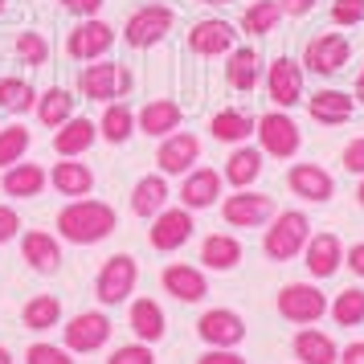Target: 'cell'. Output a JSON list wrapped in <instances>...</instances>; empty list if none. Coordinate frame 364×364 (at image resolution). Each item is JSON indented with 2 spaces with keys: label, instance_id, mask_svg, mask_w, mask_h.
I'll return each mask as SVG.
<instances>
[{
  "label": "cell",
  "instance_id": "45",
  "mask_svg": "<svg viewBox=\"0 0 364 364\" xmlns=\"http://www.w3.org/2000/svg\"><path fill=\"white\" fill-rule=\"evenodd\" d=\"M340 164H344L352 176H364V135H356V139H348V144H344Z\"/></svg>",
  "mask_w": 364,
  "mask_h": 364
},
{
  "label": "cell",
  "instance_id": "6",
  "mask_svg": "<svg viewBox=\"0 0 364 364\" xmlns=\"http://www.w3.org/2000/svg\"><path fill=\"white\" fill-rule=\"evenodd\" d=\"M172 25H176V13L168 9V4H144V9H135L127 25H123V41L132 46V50H151V46H160L168 33H172Z\"/></svg>",
  "mask_w": 364,
  "mask_h": 364
},
{
  "label": "cell",
  "instance_id": "9",
  "mask_svg": "<svg viewBox=\"0 0 364 364\" xmlns=\"http://www.w3.org/2000/svg\"><path fill=\"white\" fill-rule=\"evenodd\" d=\"M111 46H115V29H111L107 21H99V17H86V21H78V25L70 29L66 58H74V62H99V58H107Z\"/></svg>",
  "mask_w": 364,
  "mask_h": 364
},
{
  "label": "cell",
  "instance_id": "39",
  "mask_svg": "<svg viewBox=\"0 0 364 364\" xmlns=\"http://www.w3.org/2000/svg\"><path fill=\"white\" fill-rule=\"evenodd\" d=\"M33 144V132L25 127V123H9V127H0V172L4 168H13L25 160V151Z\"/></svg>",
  "mask_w": 364,
  "mask_h": 364
},
{
  "label": "cell",
  "instance_id": "47",
  "mask_svg": "<svg viewBox=\"0 0 364 364\" xmlns=\"http://www.w3.org/2000/svg\"><path fill=\"white\" fill-rule=\"evenodd\" d=\"M197 364H246V356L237 348H209L197 356Z\"/></svg>",
  "mask_w": 364,
  "mask_h": 364
},
{
  "label": "cell",
  "instance_id": "36",
  "mask_svg": "<svg viewBox=\"0 0 364 364\" xmlns=\"http://www.w3.org/2000/svg\"><path fill=\"white\" fill-rule=\"evenodd\" d=\"M99 132L107 144H127L135 132V111L127 107V102H107V111H102V123Z\"/></svg>",
  "mask_w": 364,
  "mask_h": 364
},
{
  "label": "cell",
  "instance_id": "42",
  "mask_svg": "<svg viewBox=\"0 0 364 364\" xmlns=\"http://www.w3.org/2000/svg\"><path fill=\"white\" fill-rule=\"evenodd\" d=\"M25 364H74V352L62 344H29V352H25Z\"/></svg>",
  "mask_w": 364,
  "mask_h": 364
},
{
  "label": "cell",
  "instance_id": "55",
  "mask_svg": "<svg viewBox=\"0 0 364 364\" xmlns=\"http://www.w3.org/2000/svg\"><path fill=\"white\" fill-rule=\"evenodd\" d=\"M200 4H233V0H200Z\"/></svg>",
  "mask_w": 364,
  "mask_h": 364
},
{
  "label": "cell",
  "instance_id": "40",
  "mask_svg": "<svg viewBox=\"0 0 364 364\" xmlns=\"http://www.w3.org/2000/svg\"><path fill=\"white\" fill-rule=\"evenodd\" d=\"M328 311H331V319H336L340 328H360V323H364V291H360V287L340 291Z\"/></svg>",
  "mask_w": 364,
  "mask_h": 364
},
{
  "label": "cell",
  "instance_id": "52",
  "mask_svg": "<svg viewBox=\"0 0 364 364\" xmlns=\"http://www.w3.org/2000/svg\"><path fill=\"white\" fill-rule=\"evenodd\" d=\"M356 102H364V70L356 74Z\"/></svg>",
  "mask_w": 364,
  "mask_h": 364
},
{
  "label": "cell",
  "instance_id": "46",
  "mask_svg": "<svg viewBox=\"0 0 364 364\" xmlns=\"http://www.w3.org/2000/svg\"><path fill=\"white\" fill-rule=\"evenodd\" d=\"M13 237H21V213L13 205H0V246L13 242Z\"/></svg>",
  "mask_w": 364,
  "mask_h": 364
},
{
  "label": "cell",
  "instance_id": "37",
  "mask_svg": "<svg viewBox=\"0 0 364 364\" xmlns=\"http://www.w3.org/2000/svg\"><path fill=\"white\" fill-rule=\"evenodd\" d=\"M282 21V4L279 0H254L246 13H242V29H246L250 37H266L274 33Z\"/></svg>",
  "mask_w": 364,
  "mask_h": 364
},
{
  "label": "cell",
  "instance_id": "13",
  "mask_svg": "<svg viewBox=\"0 0 364 364\" xmlns=\"http://www.w3.org/2000/svg\"><path fill=\"white\" fill-rule=\"evenodd\" d=\"M266 95L279 102V111H291L303 102V66L295 58H274L266 66Z\"/></svg>",
  "mask_w": 364,
  "mask_h": 364
},
{
  "label": "cell",
  "instance_id": "28",
  "mask_svg": "<svg viewBox=\"0 0 364 364\" xmlns=\"http://www.w3.org/2000/svg\"><path fill=\"white\" fill-rule=\"evenodd\" d=\"M291 348H295L299 364H336L340 360V344L319 328H303L295 340H291Z\"/></svg>",
  "mask_w": 364,
  "mask_h": 364
},
{
  "label": "cell",
  "instance_id": "26",
  "mask_svg": "<svg viewBox=\"0 0 364 364\" xmlns=\"http://www.w3.org/2000/svg\"><path fill=\"white\" fill-rule=\"evenodd\" d=\"M50 184L62 197L82 200V197H90V188H95V172H90V164H82V160H62V164H53Z\"/></svg>",
  "mask_w": 364,
  "mask_h": 364
},
{
  "label": "cell",
  "instance_id": "35",
  "mask_svg": "<svg viewBox=\"0 0 364 364\" xmlns=\"http://www.w3.org/2000/svg\"><path fill=\"white\" fill-rule=\"evenodd\" d=\"M225 82L233 90H254L258 86V53L250 50V46H233L230 50V62H225Z\"/></svg>",
  "mask_w": 364,
  "mask_h": 364
},
{
  "label": "cell",
  "instance_id": "49",
  "mask_svg": "<svg viewBox=\"0 0 364 364\" xmlns=\"http://www.w3.org/2000/svg\"><path fill=\"white\" fill-rule=\"evenodd\" d=\"M344 266L356 274V279H364V242H356V246L344 250Z\"/></svg>",
  "mask_w": 364,
  "mask_h": 364
},
{
  "label": "cell",
  "instance_id": "17",
  "mask_svg": "<svg viewBox=\"0 0 364 364\" xmlns=\"http://www.w3.org/2000/svg\"><path fill=\"white\" fill-rule=\"evenodd\" d=\"M303 266L311 279H331L344 266V242L336 233H311L303 246Z\"/></svg>",
  "mask_w": 364,
  "mask_h": 364
},
{
  "label": "cell",
  "instance_id": "53",
  "mask_svg": "<svg viewBox=\"0 0 364 364\" xmlns=\"http://www.w3.org/2000/svg\"><path fill=\"white\" fill-rule=\"evenodd\" d=\"M0 364H13V356H9V348L0 344Z\"/></svg>",
  "mask_w": 364,
  "mask_h": 364
},
{
  "label": "cell",
  "instance_id": "2",
  "mask_svg": "<svg viewBox=\"0 0 364 364\" xmlns=\"http://www.w3.org/2000/svg\"><path fill=\"white\" fill-rule=\"evenodd\" d=\"M307 237H311V221H307V213H299V209L274 213V221L266 225L262 254L270 258V262H291V258L303 254Z\"/></svg>",
  "mask_w": 364,
  "mask_h": 364
},
{
  "label": "cell",
  "instance_id": "56",
  "mask_svg": "<svg viewBox=\"0 0 364 364\" xmlns=\"http://www.w3.org/2000/svg\"><path fill=\"white\" fill-rule=\"evenodd\" d=\"M4 9H9V0H0V13H4Z\"/></svg>",
  "mask_w": 364,
  "mask_h": 364
},
{
  "label": "cell",
  "instance_id": "7",
  "mask_svg": "<svg viewBox=\"0 0 364 364\" xmlns=\"http://www.w3.org/2000/svg\"><path fill=\"white\" fill-rule=\"evenodd\" d=\"M254 135H258V148L262 156H274V160H291L299 148H303V132L299 123L287 111H270L254 123Z\"/></svg>",
  "mask_w": 364,
  "mask_h": 364
},
{
  "label": "cell",
  "instance_id": "23",
  "mask_svg": "<svg viewBox=\"0 0 364 364\" xmlns=\"http://www.w3.org/2000/svg\"><path fill=\"white\" fill-rule=\"evenodd\" d=\"M287 184H291V193L303 200H331V193H336V181H331L328 168L319 164H291V172H287Z\"/></svg>",
  "mask_w": 364,
  "mask_h": 364
},
{
  "label": "cell",
  "instance_id": "12",
  "mask_svg": "<svg viewBox=\"0 0 364 364\" xmlns=\"http://www.w3.org/2000/svg\"><path fill=\"white\" fill-rule=\"evenodd\" d=\"M111 331L115 328H111V319L102 311H78L66 328H62V340H66L62 348L78 352V356H82V352H99V348L111 340Z\"/></svg>",
  "mask_w": 364,
  "mask_h": 364
},
{
  "label": "cell",
  "instance_id": "38",
  "mask_svg": "<svg viewBox=\"0 0 364 364\" xmlns=\"http://www.w3.org/2000/svg\"><path fill=\"white\" fill-rule=\"evenodd\" d=\"M0 107L9 115H29L37 111V90L25 78H0Z\"/></svg>",
  "mask_w": 364,
  "mask_h": 364
},
{
  "label": "cell",
  "instance_id": "24",
  "mask_svg": "<svg viewBox=\"0 0 364 364\" xmlns=\"http://www.w3.org/2000/svg\"><path fill=\"white\" fill-rule=\"evenodd\" d=\"M135 123H139V132L144 135L164 139V135L181 132L184 111H181V102H172V99H151V102H144V111L135 115Z\"/></svg>",
  "mask_w": 364,
  "mask_h": 364
},
{
  "label": "cell",
  "instance_id": "3",
  "mask_svg": "<svg viewBox=\"0 0 364 364\" xmlns=\"http://www.w3.org/2000/svg\"><path fill=\"white\" fill-rule=\"evenodd\" d=\"M78 86H82L86 99L95 102H119L132 95L135 86V74L127 66H119V62H107V58H99V62H90V66H82V78H78Z\"/></svg>",
  "mask_w": 364,
  "mask_h": 364
},
{
  "label": "cell",
  "instance_id": "34",
  "mask_svg": "<svg viewBox=\"0 0 364 364\" xmlns=\"http://www.w3.org/2000/svg\"><path fill=\"white\" fill-rule=\"evenodd\" d=\"M209 135H213L217 144H246L250 135H254V119L246 115V111H217L213 119H209Z\"/></svg>",
  "mask_w": 364,
  "mask_h": 364
},
{
  "label": "cell",
  "instance_id": "21",
  "mask_svg": "<svg viewBox=\"0 0 364 364\" xmlns=\"http://www.w3.org/2000/svg\"><path fill=\"white\" fill-rule=\"evenodd\" d=\"M307 102V115L315 119V123H328V127H340V123H348V119L356 115V99L352 95H344V90H331V86H323V90H315Z\"/></svg>",
  "mask_w": 364,
  "mask_h": 364
},
{
  "label": "cell",
  "instance_id": "14",
  "mask_svg": "<svg viewBox=\"0 0 364 364\" xmlns=\"http://www.w3.org/2000/svg\"><path fill=\"white\" fill-rule=\"evenodd\" d=\"M193 213L188 209H160V213L151 217V230H148V242L151 250H160V254H172V250H181L188 237H193Z\"/></svg>",
  "mask_w": 364,
  "mask_h": 364
},
{
  "label": "cell",
  "instance_id": "27",
  "mask_svg": "<svg viewBox=\"0 0 364 364\" xmlns=\"http://www.w3.org/2000/svg\"><path fill=\"white\" fill-rule=\"evenodd\" d=\"M127 319H132V331H135L139 344H156V340H164L168 319H164V307H160L156 299H135L132 311H127Z\"/></svg>",
  "mask_w": 364,
  "mask_h": 364
},
{
  "label": "cell",
  "instance_id": "30",
  "mask_svg": "<svg viewBox=\"0 0 364 364\" xmlns=\"http://www.w3.org/2000/svg\"><path fill=\"white\" fill-rule=\"evenodd\" d=\"M262 148H237L230 151V160H225V172H221V181H230L233 188H250V184L262 176Z\"/></svg>",
  "mask_w": 364,
  "mask_h": 364
},
{
  "label": "cell",
  "instance_id": "31",
  "mask_svg": "<svg viewBox=\"0 0 364 364\" xmlns=\"http://www.w3.org/2000/svg\"><path fill=\"white\" fill-rule=\"evenodd\" d=\"M242 242L233 237V233H209L205 242H200V262L209 266V270H233V266L242 262Z\"/></svg>",
  "mask_w": 364,
  "mask_h": 364
},
{
  "label": "cell",
  "instance_id": "51",
  "mask_svg": "<svg viewBox=\"0 0 364 364\" xmlns=\"http://www.w3.org/2000/svg\"><path fill=\"white\" fill-rule=\"evenodd\" d=\"M336 364H364V340L340 348V360H336Z\"/></svg>",
  "mask_w": 364,
  "mask_h": 364
},
{
  "label": "cell",
  "instance_id": "20",
  "mask_svg": "<svg viewBox=\"0 0 364 364\" xmlns=\"http://www.w3.org/2000/svg\"><path fill=\"white\" fill-rule=\"evenodd\" d=\"M233 25L230 21H197L193 29H188V50L200 53V58H221V53H230L233 50Z\"/></svg>",
  "mask_w": 364,
  "mask_h": 364
},
{
  "label": "cell",
  "instance_id": "8",
  "mask_svg": "<svg viewBox=\"0 0 364 364\" xmlns=\"http://www.w3.org/2000/svg\"><path fill=\"white\" fill-rule=\"evenodd\" d=\"M135 282H139V262L132 254H111L102 262L99 279H95V295H99L102 307H119L135 291Z\"/></svg>",
  "mask_w": 364,
  "mask_h": 364
},
{
  "label": "cell",
  "instance_id": "43",
  "mask_svg": "<svg viewBox=\"0 0 364 364\" xmlns=\"http://www.w3.org/2000/svg\"><path fill=\"white\" fill-rule=\"evenodd\" d=\"M364 21V0H331V25L348 29V25H360Z\"/></svg>",
  "mask_w": 364,
  "mask_h": 364
},
{
  "label": "cell",
  "instance_id": "5",
  "mask_svg": "<svg viewBox=\"0 0 364 364\" xmlns=\"http://www.w3.org/2000/svg\"><path fill=\"white\" fill-rule=\"evenodd\" d=\"M274 213H279L274 197L254 193V188H237L233 197L221 200V217H225V225H233V230H262V225L274 221Z\"/></svg>",
  "mask_w": 364,
  "mask_h": 364
},
{
  "label": "cell",
  "instance_id": "19",
  "mask_svg": "<svg viewBox=\"0 0 364 364\" xmlns=\"http://www.w3.org/2000/svg\"><path fill=\"white\" fill-rule=\"evenodd\" d=\"M95 139H99V123L86 119V115H74V119H66V123L58 127L53 151H58L62 160H78V156H86V151L95 148Z\"/></svg>",
  "mask_w": 364,
  "mask_h": 364
},
{
  "label": "cell",
  "instance_id": "4",
  "mask_svg": "<svg viewBox=\"0 0 364 364\" xmlns=\"http://www.w3.org/2000/svg\"><path fill=\"white\" fill-rule=\"evenodd\" d=\"M274 307H279V315L287 319V323L311 328V323H319V319L328 315L331 303L315 282H287V287L279 291V299H274Z\"/></svg>",
  "mask_w": 364,
  "mask_h": 364
},
{
  "label": "cell",
  "instance_id": "22",
  "mask_svg": "<svg viewBox=\"0 0 364 364\" xmlns=\"http://www.w3.org/2000/svg\"><path fill=\"white\" fill-rule=\"evenodd\" d=\"M160 282H164L168 295L181 299V303H200V299L209 295V279L200 274L197 266H188V262H172V266H164Z\"/></svg>",
  "mask_w": 364,
  "mask_h": 364
},
{
  "label": "cell",
  "instance_id": "11",
  "mask_svg": "<svg viewBox=\"0 0 364 364\" xmlns=\"http://www.w3.org/2000/svg\"><path fill=\"white\" fill-rule=\"evenodd\" d=\"M200 164V139L193 132H172L156 148V168L160 176H184Z\"/></svg>",
  "mask_w": 364,
  "mask_h": 364
},
{
  "label": "cell",
  "instance_id": "18",
  "mask_svg": "<svg viewBox=\"0 0 364 364\" xmlns=\"http://www.w3.org/2000/svg\"><path fill=\"white\" fill-rule=\"evenodd\" d=\"M21 258L37 274H58V266H62V237H53L46 230L21 233Z\"/></svg>",
  "mask_w": 364,
  "mask_h": 364
},
{
  "label": "cell",
  "instance_id": "48",
  "mask_svg": "<svg viewBox=\"0 0 364 364\" xmlns=\"http://www.w3.org/2000/svg\"><path fill=\"white\" fill-rule=\"evenodd\" d=\"M62 9L86 21V17H99L102 13V0H62Z\"/></svg>",
  "mask_w": 364,
  "mask_h": 364
},
{
  "label": "cell",
  "instance_id": "29",
  "mask_svg": "<svg viewBox=\"0 0 364 364\" xmlns=\"http://www.w3.org/2000/svg\"><path fill=\"white\" fill-rule=\"evenodd\" d=\"M160 209H168V181L160 176V172H151V176H144V181H135V188H132V213L144 217V221H151Z\"/></svg>",
  "mask_w": 364,
  "mask_h": 364
},
{
  "label": "cell",
  "instance_id": "54",
  "mask_svg": "<svg viewBox=\"0 0 364 364\" xmlns=\"http://www.w3.org/2000/svg\"><path fill=\"white\" fill-rule=\"evenodd\" d=\"M356 200H360V209H364V176H360V184H356Z\"/></svg>",
  "mask_w": 364,
  "mask_h": 364
},
{
  "label": "cell",
  "instance_id": "15",
  "mask_svg": "<svg viewBox=\"0 0 364 364\" xmlns=\"http://www.w3.org/2000/svg\"><path fill=\"white\" fill-rule=\"evenodd\" d=\"M197 336L209 348H237L246 340V323L237 311H225V307H213L197 319Z\"/></svg>",
  "mask_w": 364,
  "mask_h": 364
},
{
  "label": "cell",
  "instance_id": "1",
  "mask_svg": "<svg viewBox=\"0 0 364 364\" xmlns=\"http://www.w3.org/2000/svg\"><path fill=\"white\" fill-rule=\"evenodd\" d=\"M119 230V213L107 205V200H70L58 213V237L70 242V246H95L102 237H111Z\"/></svg>",
  "mask_w": 364,
  "mask_h": 364
},
{
  "label": "cell",
  "instance_id": "50",
  "mask_svg": "<svg viewBox=\"0 0 364 364\" xmlns=\"http://www.w3.org/2000/svg\"><path fill=\"white\" fill-rule=\"evenodd\" d=\"M282 4V17H307L315 9V0H279Z\"/></svg>",
  "mask_w": 364,
  "mask_h": 364
},
{
  "label": "cell",
  "instance_id": "25",
  "mask_svg": "<svg viewBox=\"0 0 364 364\" xmlns=\"http://www.w3.org/2000/svg\"><path fill=\"white\" fill-rule=\"evenodd\" d=\"M50 184V172L41 164H13L4 168V181H0V188H4V197H17V200H37L41 197V188Z\"/></svg>",
  "mask_w": 364,
  "mask_h": 364
},
{
  "label": "cell",
  "instance_id": "33",
  "mask_svg": "<svg viewBox=\"0 0 364 364\" xmlns=\"http://www.w3.org/2000/svg\"><path fill=\"white\" fill-rule=\"evenodd\" d=\"M21 323L29 331H50V328H58L62 323V299L58 295H33L25 307H21Z\"/></svg>",
  "mask_w": 364,
  "mask_h": 364
},
{
  "label": "cell",
  "instance_id": "16",
  "mask_svg": "<svg viewBox=\"0 0 364 364\" xmlns=\"http://www.w3.org/2000/svg\"><path fill=\"white\" fill-rule=\"evenodd\" d=\"M221 172L217 168H205L197 164L193 172H184V181H181V205L188 209V213H197V209H209V205H217V197H221Z\"/></svg>",
  "mask_w": 364,
  "mask_h": 364
},
{
  "label": "cell",
  "instance_id": "10",
  "mask_svg": "<svg viewBox=\"0 0 364 364\" xmlns=\"http://www.w3.org/2000/svg\"><path fill=\"white\" fill-rule=\"evenodd\" d=\"M348 58H352V46H348L344 33H319L307 41V53H303V70H311L319 78H331V74H340L348 66Z\"/></svg>",
  "mask_w": 364,
  "mask_h": 364
},
{
  "label": "cell",
  "instance_id": "32",
  "mask_svg": "<svg viewBox=\"0 0 364 364\" xmlns=\"http://www.w3.org/2000/svg\"><path fill=\"white\" fill-rule=\"evenodd\" d=\"M66 119H74V95L66 86H50L46 95H37V123L58 132Z\"/></svg>",
  "mask_w": 364,
  "mask_h": 364
},
{
  "label": "cell",
  "instance_id": "44",
  "mask_svg": "<svg viewBox=\"0 0 364 364\" xmlns=\"http://www.w3.org/2000/svg\"><path fill=\"white\" fill-rule=\"evenodd\" d=\"M107 364H156V352H151V344H139V340H132V344L115 348Z\"/></svg>",
  "mask_w": 364,
  "mask_h": 364
},
{
  "label": "cell",
  "instance_id": "41",
  "mask_svg": "<svg viewBox=\"0 0 364 364\" xmlns=\"http://www.w3.org/2000/svg\"><path fill=\"white\" fill-rule=\"evenodd\" d=\"M17 58L25 66H46V62H50V41L41 33H21L17 37Z\"/></svg>",
  "mask_w": 364,
  "mask_h": 364
}]
</instances>
